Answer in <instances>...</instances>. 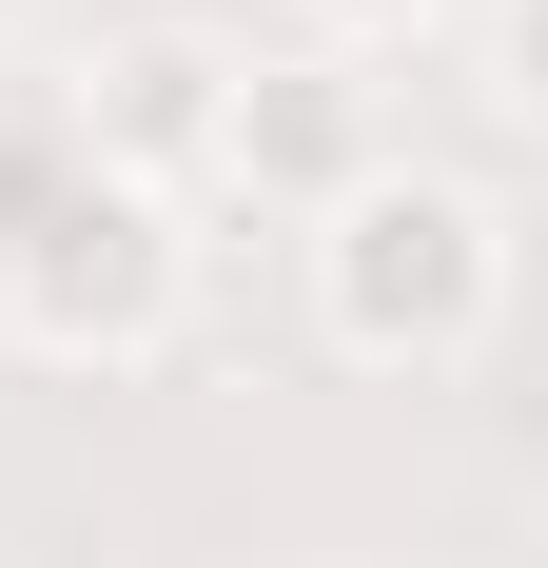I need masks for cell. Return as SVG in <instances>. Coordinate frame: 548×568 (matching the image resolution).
Segmentation results:
<instances>
[{
	"instance_id": "3957f363",
	"label": "cell",
	"mask_w": 548,
	"mask_h": 568,
	"mask_svg": "<svg viewBox=\"0 0 548 568\" xmlns=\"http://www.w3.org/2000/svg\"><path fill=\"white\" fill-rule=\"evenodd\" d=\"M216 118H235V40L138 20V40H99V79H79V158L176 196V176H216Z\"/></svg>"
},
{
	"instance_id": "277c9868",
	"label": "cell",
	"mask_w": 548,
	"mask_h": 568,
	"mask_svg": "<svg viewBox=\"0 0 548 568\" xmlns=\"http://www.w3.org/2000/svg\"><path fill=\"white\" fill-rule=\"evenodd\" d=\"M373 79L353 59H235V118H216V176H255V196H294V216H333L353 176H373Z\"/></svg>"
},
{
	"instance_id": "6da1fadb",
	"label": "cell",
	"mask_w": 548,
	"mask_h": 568,
	"mask_svg": "<svg viewBox=\"0 0 548 568\" xmlns=\"http://www.w3.org/2000/svg\"><path fill=\"white\" fill-rule=\"evenodd\" d=\"M314 334L353 373H470L509 334V216L470 176H432V158H373L314 216Z\"/></svg>"
},
{
	"instance_id": "5b68a950",
	"label": "cell",
	"mask_w": 548,
	"mask_h": 568,
	"mask_svg": "<svg viewBox=\"0 0 548 568\" xmlns=\"http://www.w3.org/2000/svg\"><path fill=\"white\" fill-rule=\"evenodd\" d=\"M490 99L548 138V0H490Z\"/></svg>"
},
{
	"instance_id": "7a4b0ae2",
	"label": "cell",
	"mask_w": 548,
	"mask_h": 568,
	"mask_svg": "<svg viewBox=\"0 0 548 568\" xmlns=\"http://www.w3.org/2000/svg\"><path fill=\"white\" fill-rule=\"evenodd\" d=\"M176 314H196V235H176L158 176H40V196H0V334L59 353V373H138V353H176Z\"/></svg>"
},
{
	"instance_id": "8992f818",
	"label": "cell",
	"mask_w": 548,
	"mask_h": 568,
	"mask_svg": "<svg viewBox=\"0 0 548 568\" xmlns=\"http://www.w3.org/2000/svg\"><path fill=\"white\" fill-rule=\"evenodd\" d=\"M314 20H333V40H432L450 0H314Z\"/></svg>"
},
{
	"instance_id": "52a82bcc",
	"label": "cell",
	"mask_w": 548,
	"mask_h": 568,
	"mask_svg": "<svg viewBox=\"0 0 548 568\" xmlns=\"http://www.w3.org/2000/svg\"><path fill=\"white\" fill-rule=\"evenodd\" d=\"M0 20H40V0H0Z\"/></svg>"
}]
</instances>
